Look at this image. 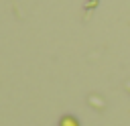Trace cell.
<instances>
[{
	"label": "cell",
	"instance_id": "cell-1",
	"mask_svg": "<svg viewBox=\"0 0 130 126\" xmlns=\"http://www.w3.org/2000/svg\"><path fill=\"white\" fill-rule=\"evenodd\" d=\"M59 126H79V122H77L75 116H63L59 120Z\"/></svg>",
	"mask_w": 130,
	"mask_h": 126
}]
</instances>
